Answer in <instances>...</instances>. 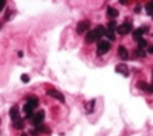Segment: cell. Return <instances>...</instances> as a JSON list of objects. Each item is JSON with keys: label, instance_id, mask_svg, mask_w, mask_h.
Instances as JSON below:
<instances>
[{"label": "cell", "instance_id": "603a6c76", "mask_svg": "<svg viewBox=\"0 0 153 136\" xmlns=\"http://www.w3.org/2000/svg\"><path fill=\"white\" fill-rule=\"evenodd\" d=\"M28 81H29V77L26 74H22V82H28Z\"/></svg>", "mask_w": 153, "mask_h": 136}, {"label": "cell", "instance_id": "ac0fdd59", "mask_svg": "<svg viewBox=\"0 0 153 136\" xmlns=\"http://www.w3.org/2000/svg\"><path fill=\"white\" fill-rule=\"evenodd\" d=\"M139 88L144 90V91H148V88H150V85L145 84V82H139Z\"/></svg>", "mask_w": 153, "mask_h": 136}, {"label": "cell", "instance_id": "7a4b0ae2", "mask_svg": "<svg viewBox=\"0 0 153 136\" xmlns=\"http://www.w3.org/2000/svg\"><path fill=\"white\" fill-rule=\"evenodd\" d=\"M108 50H110V42H108V40H99V43H98V54L102 56V54H105V53H108Z\"/></svg>", "mask_w": 153, "mask_h": 136}, {"label": "cell", "instance_id": "44dd1931", "mask_svg": "<svg viewBox=\"0 0 153 136\" xmlns=\"http://www.w3.org/2000/svg\"><path fill=\"white\" fill-rule=\"evenodd\" d=\"M138 43H139V48H142V50H144L145 47H147V42H145L144 39H142V40H139V42H138Z\"/></svg>", "mask_w": 153, "mask_h": 136}, {"label": "cell", "instance_id": "484cf974", "mask_svg": "<svg viewBox=\"0 0 153 136\" xmlns=\"http://www.w3.org/2000/svg\"><path fill=\"white\" fill-rule=\"evenodd\" d=\"M22 136H28V135H22Z\"/></svg>", "mask_w": 153, "mask_h": 136}, {"label": "cell", "instance_id": "7402d4cb", "mask_svg": "<svg viewBox=\"0 0 153 136\" xmlns=\"http://www.w3.org/2000/svg\"><path fill=\"white\" fill-rule=\"evenodd\" d=\"M5 5H6V0H0V11L5 8Z\"/></svg>", "mask_w": 153, "mask_h": 136}, {"label": "cell", "instance_id": "9a60e30c", "mask_svg": "<svg viewBox=\"0 0 153 136\" xmlns=\"http://www.w3.org/2000/svg\"><path fill=\"white\" fill-rule=\"evenodd\" d=\"M23 121H20V119H17V121H14V128H17V130H20V128H23Z\"/></svg>", "mask_w": 153, "mask_h": 136}, {"label": "cell", "instance_id": "3957f363", "mask_svg": "<svg viewBox=\"0 0 153 136\" xmlns=\"http://www.w3.org/2000/svg\"><path fill=\"white\" fill-rule=\"evenodd\" d=\"M148 31V28L147 26H142V28H138L133 31V39L136 40V42H139V40H142V34L144 33H147Z\"/></svg>", "mask_w": 153, "mask_h": 136}, {"label": "cell", "instance_id": "ba28073f", "mask_svg": "<svg viewBox=\"0 0 153 136\" xmlns=\"http://www.w3.org/2000/svg\"><path fill=\"white\" fill-rule=\"evenodd\" d=\"M88 29V22H85V20H82V22H79V25H78V33L79 34H84Z\"/></svg>", "mask_w": 153, "mask_h": 136}, {"label": "cell", "instance_id": "cb8c5ba5", "mask_svg": "<svg viewBox=\"0 0 153 136\" xmlns=\"http://www.w3.org/2000/svg\"><path fill=\"white\" fill-rule=\"evenodd\" d=\"M119 3H121V5H127L128 0H119Z\"/></svg>", "mask_w": 153, "mask_h": 136}, {"label": "cell", "instance_id": "5b68a950", "mask_svg": "<svg viewBox=\"0 0 153 136\" xmlns=\"http://www.w3.org/2000/svg\"><path fill=\"white\" fill-rule=\"evenodd\" d=\"M130 31H132V23H130V22H125L124 25L118 26V33L119 34H128Z\"/></svg>", "mask_w": 153, "mask_h": 136}, {"label": "cell", "instance_id": "8fae6325", "mask_svg": "<svg viewBox=\"0 0 153 136\" xmlns=\"http://www.w3.org/2000/svg\"><path fill=\"white\" fill-rule=\"evenodd\" d=\"M9 116L13 118V121H17L19 119V108L17 107H13L9 110Z\"/></svg>", "mask_w": 153, "mask_h": 136}, {"label": "cell", "instance_id": "5bb4252c", "mask_svg": "<svg viewBox=\"0 0 153 136\" xmlns=\"http://www.w3.org/2000/svg\"><path fill=\"white\" fill-rule=\"evenodd\" d=\"M145 11H147V14L153 16V0H152V2H148L147 5H145Z\"/></svg>", "mask_w": 153, "mask_h": 136}, {"label": "cell", "instance_id": "ffe728a7", "mask_svg": "<svg viewBox=\"0 0 153 136\" xmlns=\"http://www.w3.org/2000/svg\"><path fill=\"white\" fill-rule=\"evenodd\" d=\"M93 107H94V101H91L90 104L87 105V111H88V113H91V111H93Z\"/></svg>", "mask_w": 153, "mask_h": 136}, {"label": "cell", "instance_id": "4fadbf2b", "mask_svg": "<svg viewBox=\"0 0 153 136\" xmlns=\"http://www.w3.org/2000/svg\"><path fill=\"white\" fill-rule=\"evenodd\" d=\"M107 14H108L110 19H114V17H118V14H119V13H118V11L114 9V8H112V6H110V8L107 9Z\"/></svg>", "mask_w": 153, "mask_h": 136}, {"label": "cell", "instance_id": "4316f807", "mask_svg": "<svg viewBox=\"0 0 153 136\" xmlns=\"http://www.w3.org/2000/svg\"><path fill=\"white\" fill-rule=\"evenodd\" d=\"M0 28H2V23H0Z\"/></svg>", "mask_w": 153, "mask_h": 136}, {"label": "cell", "instance_id": "9c48e42d", "mask_svg": "<svg viewBox=\"0 0 153 136\" xmlns=\"http://www.w3.org/2000/svg\"><path fill=\"white\" fill-rule=\"evenodd\" d=\"M116 71L124 74V76H128V68H127V65H124V63H119V65L116 67Z\"/></svg>", "mask_w": 153, "mask_h": 136}, {"label": "cell", "instance_id": "e0dca14e", "mask_svg": "<svg viewBox=\"0 0 153 136\" xmlns=\"http://www.w3.org/2000/svg\"><path fill=\"white\" fill-rule=\"evenodd\" d=\"M108 29H110V31H114V29H118V23H116L114 20H112V22L108 23Z\"/></svg>", "mask_w": 153, "mask_h": 136}, {"label": "cell", "instance_id": "52a82bcc", "mask_svg": "<svg viewBox=\"0 0 153 136\" xmlns=\"http://www.w3.org/2000/svg\"><path fill=\"white\" fill-rule=\"evenodd\" d=\"M26 104H28L29 107H33V108H37V105H39V99H37L36 96H28V97H26Z\"/></svg>", "mask_w": 153, "mask_h": 136}, {"label": "cell", "instance_id": "30bf717a", "mask_svg": "<svg viewBox=\"0 0 153 136\" xmlns=\"http://www.w3.org/2000/svg\"><path fill=\"white\" fill-rule=\"evenodd\" d=\"M33 110H34L33 107H29L28 104H25V107H23V113H25L26 118H33Z\"/></svg>", "mask_w": 153, "mask_h": 136}, {"label": "cell", "instance_id": "8992f818", "mask_svg": "<svg viewBox=\"0 0 153 136\" xmlns=\"http://www.w3.org/2000/svg\"><path fill=\"white\" fill-rule=\"evenodd\" d=\"M47 94H49V96H53V97H56L57 101H60V102H63L65 101V97H63V94L62 93H59L57 90H54V88H49L48 91H47Z\"/></svg>", "mask_w": 153, "mask_h": 136}, {"label": "cell", "instance_id": "2e32d148", "mask_svg": "<svg viewBox=\"0 0 153 136\" xmlns=\"http://www.w3.org/2000/svg\"><path fill=\"white\" fill-rule=\"evenodd\" d=\"M105 37H107L108 40H114V39H116V37H114V33L110 31V29H108V31H105Z\"/></svg>", "mask_w": 153, "mask_h": 136}, {"label": "cell", "instance_id": "6da1fadb", "mask_svg": "<svg viewBox=\"0 0 153 136\" xmlns=\"http://www.w3.org/2000/svg\"><path fill=\"white\" fill-rule=\"evenodd\" d=\"M102 36H105V29L102 28V26H99V28L93 29V31L87 33V37H85V40H87V43H93L94 40L98 39V37H102Z\"/></svg>", "mask_w": 153, "mask_h": 136}, {"label": "cell", "instance_id": "d6986e66", "mask_svg": "<svg viewBox=\"0 0 153 136\" xmlns=\"http://www.w3.org/2000/svg\"><path fill=\"white\" fill-rule=\"evenodd\" d=\"M135 54H136V56H141V57H142V56H145V51L142 50V48H136Z\"/></svg>", "mask_w": 153, "mask_h": 136}, {"label": "cell", "instance_id": "277c9868", "mask_svg": "<svg viewBox=\"0 0 153 136\" xmlns=\"http://www.w3.org/2000/svg\"><path fill=\"white\" fill-rule=\"evenodd\" d=\"M43 118H45V111H42V110H39L36 113V115L33 116V124L34 125H39V124H42V121H43Z\"/></svg>", "mask_w": 153, "mask_h": 136}, {"label": "cell", "instance_id": "7c38bea8", "mask_svg": "<svg viewBox=\"0 0 153 136\" xmlns=\"http://www.w3.org/2000/svg\"><path fill=\"white\" fill-rule=\"evenodd\" d=\"M118 53H119V57H121V59H127L128 53H127V50H125L124 47H119V48H118Z\"/></svg>", "mask_w": 153, "mask_h": 136}, {"label": "cell", "instance_id": "d4e9b609", "mask_svg": "<svg viewBox=\"0 0 153 136\" xmlns=\"http://www.w3.org/2000/svg\"><path fill=\"white\" fill-rule=\"evenodd\" d=\"M147 51L150 53V54H153V47H148V48H147Z\"/></svg>", "mask_w": 153, "mask_h": 136}]
</instances>
